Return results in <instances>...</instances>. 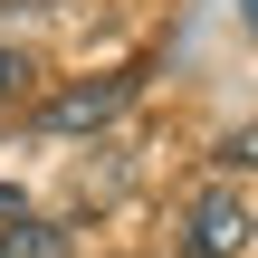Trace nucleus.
<instances>
[{
  "instance_id": "nucleus-1",
  "label": "nucleus",
  "mask_w": 258,
  "mask_h": 258,
  "mask_svg": "<svg viewBox=\"0 0 258 258\" xmlns=\"http://www.w3.org/2000/svg\"><path fill=\"white\" fill-rule=\"evenodd\" d=\"M249 201L230 191V182H201L191 191V211H182V258H239L249 249Z\"/></svg>"
},
{
  "instance_id": "nucleus-2",
  "label": "nucleus",
  "mask_w": 258,
  "mask_h": 258,
  "mask_svg": "<svg viewBox=\"0 0 258 258\" xmlns=\"http://www.w3.org/2000/svg\"><path fill=\"white\" fill-rule=\"evenodd\" d=\"M124 96H134V77H105V86H67V96L48 105V124H57V134H86V124H105Z\"/></svg>"
},
{
  "instance_id": "nucleus-3",
  "label": "nucleus",
  "mask_w": 258,
  "mask_h": 258,
  "mask_svg": "<svg viewBox=\"0 0 258 258\" xmlns=\"http://www.w3.org/2000/svg\"><path fill=\"white\" fill-rule=\"evenodd\" d=\"M0 258H67V249H57V230L19 220V230H0Z\"/></svg>"
},
{
  "instance_id": "nucleus-4",
  "label": "nucleus",
  "mask_w": 258,
  "mask_h": 258,
  "mask_svg": "<svg viewBox=\"0 0 258 258\" xmlns=\"http://www.w3.org/2000/svg\"><path fill=\"white\" fill-rule=\"evenodd\" d=\"M220 172H258V124H239V134H220V153H211Z\"/></svg>"
},
{
  "instance_id": "nucleus-5",
  "label": "nucleus",
  "mask_w": 258,
  "mask_h": 258,
  "mask_svg": "<svg viewBox=\"0 0 258 258\" xmlns=\"http://www.w3.org/2000/svg\"><path fill=\"white\" fill-rule=\"evenodd\" d=\"M19 86H29V57H19V48H0V96H19Z\"/></svg>"
},
{
  "instance_id": "nucleus-6",
  "label": "nucleus",
  "mask_w": 258,
  "mask_h": 258,
  "mask_svg": "<svg viewBox=\"0 0 258 258\" xmlns=\"http://www.w3.org/2000/svg\"><path fill=\"white\" fill-rule=\"evenodd\" d=\"M19 220H29V211H19V191L0 182V230H19Z\"/></svg>"
},
{
  "instance_id": "nucleus-7",
  "label": "nucleus",
  "mask_w": 258,
  "mask_h": 258,
  "mask_svg": "<svg viewBox=\"0 0 258 258\" xmlns=\"http://www.w3.org/2000/svg\"><path fill=\"white\" fill-rule=\"evenodd\" d=\"M239 19H249V38H258V0H239Z\"/></svg>"
}]
</instances>
